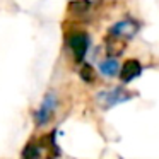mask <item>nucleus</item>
Returning a JSON list of instances; mask_svg holds the SVG:
<instances>
[{
    "label": "nucleus",
    "instance_id": "1",
    "mask_svg": "<svg viewBox=\"0 0 159 159\" xmlns=\"http://www.w3.org/2000/svg\"><path fill=\"white\" fill-rule=\"evenodd\" d=\"M134 98H135L134 93L116 86V87H108V89L99 91L96 94V103L101 110H111V108L127 103V101L134 99Z\"/></svg>",
    "mask_w": 159,
    "mask_h": 159
},
{
    "label": "nucleus",
    "instance_id": "2",
    "mask_svg": "<svg viewBox=\"0 0 159 159\" xmlns=\"http://www.w3.org/2000/svg\"><path fill=\"white\" fill-rule=\"evenodd\" d=\"M57 106H58V98L53 91H48V93L43 96V101L38 108L33 113V120H34L36 128H43L53 120V115L57 111Z\"/></svg>",
    "mask_w": 159,
    "mask_h": 159
},
{
    "label": "nucleus",
    "instance_id": "3",
    "mask_svg": "<svg viewBox=\"0 0 159 159\" xmlns=\"http://www.w3.org/2000/svg\"><path fill=\"white\" fill-rule=\"evenodd\" d=\"M67 46L70 48L75 63H82L91 46V36L86 31H74L67 36Z\"/></svg>",
    "mask_w": 159,
    "mask_h": 159
},
{
    "label": "nucleus",
    "instance_id": "4",
    "mask_svg": "<svg viewBox=\"0 0 159 159\" xmlns=\"http://www.w3.org/2000/svg\"><path fill=\"white\" fill-rule=\"evenodd\" d=\"M139 29H140V24H139L135 19L127 17V19H121V21L111 24L110 29H108V36H110V38H116V39H121V41L128 43L139 33Z\"/></svg>",
    "mask_w": 159,
    "mask_h": 159
},
{
    "label": "nucleus",
    "instance_id": "5",
    "mask_svg": "<svg viewBox=\"0 0 159 159\" xmlns=\"http://www.w3.org/2000/svg\"><path fill=\"white\" fill-rule=\"evenodd\" d=\"M142 72H144V67H142V63L139 62L137 58H128L127 62L123 63V65L120 67V72H118V75H120V80L123 84H130L132 80L139 79V77L142 75Z\"/></svg>",
    "mask_w": 159,
    "mask_h": 159
},
{
    "label": "nucleus",
    "instance_id": "6",
    "mask_svg": "<svg viewBox=\"0 0 159 159\" xmlns=\"http://www.w3.org/2000/svg\"><path fill=\"white\" fill-rule=\"evenodd\" d=\"M38 142L41 145V149H45L46 159H58L62 156V149L57 142V130H52L50 134L43 135Z\"/></svg>",
    "mask_w": 159,
    "mask_h": 159
},
{
    "label": "nucleus",
    "instance_id": "7",
    "mask_svg": "<svg viewBox=\"0 0 159 159\" xmlns=\"http://www.w3.org/2000/svg\"><path fill=\"white\" fill-rule=\"evenodd\" d=\"M98 69H99V72L103 74L104 77L111 79V77H116L118 75V72H120V63H118L116 58L108 57V58L101 60L99 65H98Z\"/></svg>",
    "mask_w": 159,
    "mask_h": 159
},
{
    "label": "nucleus",
    "instance_id": "8",
    "mask_svg": "<svg viewBox=\"0 0 159 159\" xmlns=\"http://www.w3.org/2000/svg\"><path fill=\"white\" fill-rule=\"evenodd\" d=\"M43 149L36 139H29L21 152V159H41Z\"/></svg>",
    "mask_w": 159,
    "mask_h": 159
},
{
    "label": "nucleus",
    "instance_id": "9",
    "mask_svg": "<svg viewBox=\"0 0 159 159\" xmlns=\"http://www.w3.org/2000/svg\"><path fill=\"white\" fill-rule=\"evenodd\" d=\"M125 46H127L125 41L116 39V38H110V36H108L106 38V55L111 57V58H116V57H120L121 53H123Z\"/></svg>",
    "mask_w": 159,
    "mask_h": 159
},
{
    "label": "nucleus",
    "instance_id": "10",
    "mask_svg": "<svg viewBox=\"0 0 159 159\" xmlns=\"http://www.w3.org/2000/svg\"><path fill=\"white\" fill-rule=\"evenodd\" d=\"M91 5H93L91 0H72V2H69V12L72 16H82L89 12Z\"/></svg>",
    "mask_w": 159,
    "mask_h": 159
},
{
    "label": "nucleus",
    "instance_id": "11",
    "mask_svg": "<svg viewBox=\"0 0 159 159\" xmlns=\"http://www.w3.org/2000/svg\"><path fill=\"white\" fill-rule=\"evenodd\" d=\"M79 77L86 84H93L96 80V70H94V67L91 63H82L79 69Z\"/></svg>",
    "mask_w": 159,
    "mask_h": 159
}]
</instances>
